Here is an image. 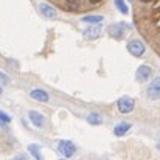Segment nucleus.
<instances>
[{
    "label": "nucleus",
    "mask_w": 160,
    "mask_h": 160,
    "mask_svg": "<svg viewBox=\"0 0 160 160\" xmlns=\"http://www.w3.org/2000/svg\"><path fill=\"white\" fill-rule=\"evenodd\" d=\"M0 82H2V84H8V82H9V78H8L6 75H2V73H0Z\"/></svg>",
    "instance_id": "6ab92c4d"
},
{
    "label": "nucleus",
    "mask_w": 160,
    "mask_h": 160,
    "mask_svg": "<svg viewBox=\"0 0 160 160\" xmlns=\"http://www.w3.org/2000/svg\"><path fill=\"white\" fill-rule=\"evenodd\" d=\"M117 107H118L120 113H131L135 107V101L131 97H121L117 103Z\"/></svg>",
    "instance_id": "20e7f679"
},
{
    "label": "nucleus",
    "mask_w": 160,
    "mask_h": 160,
    "mask_svg": "<svg viewBox=\"0 0 160 160\" xmlns=\"http://www.w3.org/2000/svg\"><path fill=\"white\" fill-rule=\"evenodd\" d=\"M100 34H101V25H100V23H98V25H90L89 28L84 30V38L89 39V41L98 39Z\"/></svg>",
    "instance_id": "6e6552de"
},
{
    "label": "nucleus",
    "mask_w": 160,
    "mask_h": 160,
    "mask_svg": "<svg viewBox=\"0 0 160 160\" xmlns=\"http://www.w3.org/2000/svg\"><path fill=\"white\" fill-rule=\"evenodd\" d=\"M12 160H28V159H27L23 154H19V156H16V157H14Z\"/></svg>",
    "instance_id": "aec40b11"
},
{
    "label": "nucleus",
    "mask_w": 160,
    "mask_h": 160,
    "mask_svg": "<svg viewBox=\"0 0 160 160\" xmlns=\"http://www.w3.org/2000/svg\"><path fill=\"white\" fill-rule=\"evenodd\" d=\"M104 20L103 16H95V14H90V16H84L82 17V22H87V23H92V25H98Z\"/></svg>",
    "instance_id": "4468645a"
},
{
    "label": "nucleus",
    "mask_w": 160,
    "mask_h": 160,
    "mask_svg": "<svg viewBox=\"0 0 160 160\" xmlns=\"http://www.w3.org/2000/svg\"><path fill=\"white\" fill-rule=\"evenodd\" d=\"M126 30H129V25L124 23V22H120V23L110 25V27L107 28V33H109V36H112L113 39H118V41H120V39H123Z\"/></svg>",
    "instance_id": "7ed1b4c3"
},
{
    "label": "nucleus",
    "mask_w": 160,
    "mask_h": 160,
    "mask_svg": "<svg viewBox=\"0 0 160 160\" xmlns=\"http://www.w3.org/2000/svg\"><path fill=\"white\" fill-rule=\"evenodd\" d=\"M157 148H159V151H160V142H159V143H157Z\"/></svg>",
    "instance_id": "4be33fe9"
},
{
    "label": "nucleus",
    "mask_w": 160,
    "mask_h": 160,
    "mask_svg": "<svg viewBox=\"0 0 160 160\" xmlns=\"http://www.w3.org/2000/svg\"><path fill=\"white\" fill-rule=\"evenodd\" d=\"M58 149H59V152H61L65 159L72 157V156L76 152V146H75L70 140H61L59 145H58Z\"/></svg>",
    "instance_id": "423d86ee"
},
{
    "label": "nucleus",
    "mask_w": 160,
    "mask_h": 160,
    "mask_svg": "<svg viewBox=\"0 0 160 160\" xmlns=\"http://www.w3.org/2000/svg\"><path fill=\"white\" fill-rule=\"evenodd\" d=\"M0 120H2L3 123H9V121H11V118H9L5 112H2V110H0Z\"/></svg>",
    "instance_id": "a211bd4d"
},
{
    "label": "nucleus",
    "mask_w": 160,
    "mask_h": 160,
    "mask_svg": "<svg viewBox=\"0 0 160 160\" xmlns=\"http://www.w3.org/2000/svg\"><path fill=\"white\" fill-rule=\"evenodd\" d=\"M87 121L90 124H93V126H100V124H103V117L98 112H90L87 115Z\"/></svg>",
    "instance_id": "ddd939ff"
},
{
    "label": "nucleus",
    "mask_w": 160,
    "mask_h": 160,
    "mask_svg": "<svg viewBox=\"0 0 160 160\" xmlns=\"http://www.w3.org/2000/svg\"><path fill=\"white\" fill-rule=\"evenodd\" d=\"M146 95H148V98L152 100V101L160 100V76L154 78V79L149 82V86H148V89H146Z\"/></svg>",
    "instance_id": "39448f33"
},
{
    "label": "nucleus",
    "mask_w": 160,
    "mask_h": 160,
    "mask_svg": "<svg viewBox=\"0 0 160 160\" xmlns=\"http://www.w3.org/2000/svg\"><path fill=\"white\" fill-rule=\"evenodd\" d=\"M0 93H2V87H0Z\"/></svg>",
    "instance_id": "5701e85b"
},
{
    "label": "nucleus",
    "mask_w": 160,
    "mask_h": 160,
    "mask_svg": "<svg viewBox=\"0 0 160 160\" xmlns=\"http://www.w3.org/2000/svg\"><path fill=\"white\" fill-rule=\"evenodd\" d=\"M131 128H132L131 123H128V121H121V123H118V124L113 128V134H115L117 137H123V135L128 134V131H129Z\"/></svg>",
    "instance_id": "9b49d317"
},
{
    "label": "nucleus",
    "mask_w": 160,
    "mask_h": 160,
    "mask_svg": "<svg viewBox=\"0 0 160 160\" xmlns=\"http://www.w3.org/2000/svg\"><path fill=\"white\" fill-rule=\"evenodd\" d=\"M151 76H152V68L149 65H145V64L140 65L135 72V79L138 82H146L148 79H151Z\"/></svg>",
    "instance_id": "0eeeda50"
},
{
    "label": "nucleus",
    "mask_w": 160,
    "mask_h": 160,
    "mask_svg": "<svg viewBox=\"0 0 160 160\" xmlns=\"http://www.w3.org/2000/svg\"><path fill=\"white\" fill-rule=\"evenodd\" d=\"M61 160H65V159H61Z\"/></svg>",
    "instance_id": "b1692460"
},
{
    "label": "nucleus",
    "mask_w": 160,
    "mask_h": 160,
    "mask_svg": "<svg viewBox=\"0 0 160 160\" xmlns=\"http://www.w3.org/2000/svg\"><path fill=\"white\" fill-rule=\"evenodd\" d=\"M53 2L61 9H65L68 12H82L87 8L86 0H53Z\"/></svg>",
    "instance_id": "f257e3e1"
},
{
    "label": "nucleus",
    "mask_w": 160,
    "mask_h": 160,
    "mask_svg": "<svg viewBox=\"0 0 160 160\" xmlns=\"http://www.w3.org/2000/svg\"><path fill=\"white\" fill-rule=\"evenodd\" d=\"M39 11L47 19H56L58 17V11L54 9L52 5H48V3H39Z\"/></svg>",
    "instance_id": "1a4fd4ad"
},
{
    "label": "nucleus",
    "mask_w": 160,
    "mask_h": 160,
    "mask_svg": "<svg viewBox=\"0 0 160 160\" xmlns=\"http://www.w3.org/2000/svg\"><path fill=\"white\" fill-rule=\"evenodd\" d=\"M28 152L33 154L36 160H44V157L41 156V151H39V146H38V145H30V146H28Z\"/></svg>",
    "instance_id": "2eb2a0df"
},
{
    "label": "nucleus",
    "mask_w": 160,
    "mask_h": 160,
    "mask_svg": "<svg viewBox=\"0 0 160 160\" xmlns=\"http://www.w3.org/2000/svg\"><path fill=\"white\" fill-rule=\"evenodd\" d=\"M113 3H115L117 9H118L121 14H128V12H129V9H128V5L124 3V0H113Z\"/></svg>",
    "instance_id": "dca6fc26"
},
{
    "label": "nucleus",
    "mask_w": 160,
    "mask_h": 160,
    "mask_svg": "<svg viewBox=\"0 0 160 160\" xmlns=\"http://www.w3.org/2000/svg\"><path fill=\"white\" fill-rule=\"evenodd\" d=\"M140 3H143V5H148V3H151L152 0H138Z\"/></svg>",
    "instance_id": "412c9836"
},
{
    "label": "nucleus",
    "mask_w": 160,
    "mask_h": 160,
    "mask_svg": "<svg viewBox=\"0 0 160 160\" xmlns=\"http://www.w3.org/2000/svg\"><path fill=\"white\" fill-rule=\"evenodd\" d=\"M30 97H31L33 100H36V101H41V103H47V101L50 100L48 93H47L45 90H41V89H34V90H31Z\"/></svg>",
    "instance_id": "f8f14e48"
},
{
    "label": "nucleus",
    "mask_w": 160,
    "mask_h": 160,
    "mask_svg": "<svg viewBox=\"0 0 160 160\" xmlns=\"http://www.w3.org/2000/svg\"><path fill=\"white\" fill-rule=\"evenodd\" d=\"M28 117H30V121H31L36 128H44V126H45V118H44V115H41L39 112L31 110V112L28 113Z\"/></svg>",
    "instance_id": "9d476101"
},
{
    "label": "nucleus",
    "mask_w": 160,
    "mask_h": 160,
    "mask_svg": "<svg viewBox=\"0 0 160 160\" xmlns=\"http://www.w3.org/2000/svg\"><path fill=\"white\" fill-rule=\"evenodd\" d=\"M104 0H86V3H87V6H98V5H101Z\"/></svg>",
    "instance_id": "f3484780"
},
{
    "label": "nucleus",
    "mask_w": 160,
    "mask_h": 160,
    "mask_svg": "<svg viewBox=\"0 0 160 160\" xmlns=\"http://www.w3.org/2000/svg\"><path fill=\"white\" fill-rule=\"evenodd\" d=\"M128 52L132 54V56H135V58H140V56H143L145 52H146V47H145V44H143V41H140V39H131L129 42H128Z\"/></svg>",
    "instance_id": "f03ea898"
}]
</instances>
